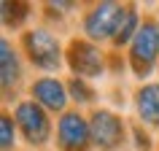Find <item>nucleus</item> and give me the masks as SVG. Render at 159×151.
Returning <instances> with one entry per match:
<instances>
[{
  "label": "nucleus",
  "instance_id": "f257e3e1",
  "mask_svg": "<svg viewBox=\"0 0 159 151\" xmlns=\"http://www.w3.org/2000/svg\"><path fill=\"white\" fill-rule=\"evenodd\" d=\"M159 57V25L154 19H146L132 38V49H129V62H132L138 76H148Z\"/></svg>",
  "mask_w": 159,
  "mask_h": 151
},
{
  "label": "nucleus",
  "instance_id": "f03ea898",
  "mask_svg": "<svg viewBox=\"0 0 159 151\" xmlns=\"http://www.w3.org/2000/svg\"><path fill=\"white\" fill-rule=\"evenodd\" d=\"M127 6H119V3H100L94 6L84 19V30L89 38L94 41H102V38H113L119 30V22L124 16Z\"/></svg>",
  "mask_w": 159,
  "mask_h": 151
},
{
  "label": "nucleus",
  "instance_id": "7ed1b4c3",
  "mask_svg": "<svg viewBox=\"0 0 159 151\" xmlns=\"http://www.w3.org/2000/svg\"><path fill=\"white\" fill-rule=\"evenodd\" d=\"M16 124L22 130V135L27 138V143L33 146H41V143L49 140L51 124L46 111L38 105V103H19L16 105Z\"/></svg>",
  "mask_w": 159,
  "mask_h": 151
},
{
  "label": "nucleus",
  "instance_id": "20e7f679",
  "mask_svg": "<svg viewBox=\"0 0 159 151\" xmlns=\"http://www.w3.org/2000/svg\"><path fill=\"white\" fill-rule=\"evenodd\" d=\"M25 49H27V54H30V59H33L38 67H43V70H54V67H59V62H62L57 38L51 33H46V30H33V33H27L25 35Z\"/></svg>",
  "mask_w": 159,
  "mask_h": 151
},
{
  "label": "nucleus",
  "instance_id": "39448f33",
  "mask_svg": "<svg viewBox=\"0 0 159 151\" xmlns=\"http://www.w3.org/2000/svg\"><path fill=\"white\" fill-rule=\"evenodd\" d=\"M89 130H92V143H97L100 149H116L124 140V124L111 111H97L89 121Z\"/></svg>",
  "mask_w": 159,
  "mask_h": 151
},
{
  "label": "nucleus",
  "instance_id": "423d86ee",
  "mask_svg": "<svg viewBox=\"0 0 159 151\" xmlns=\"http://www.w3.org/2000/svg\"><path fill=\"white\" fill-rule=\"evenodd\" d=\"M59 146L65 151H86L89 149V140H92V130L84 121V116L78 113H65L59 119Z\"/></svg>",
  "mask_w": 159,
  "mask_h": 151
},
{
  "label": "nucleus",
  "instance_id": "0eeeda50",
  "mask_svg": "<svg viewBox=\"0 0 159 151\" xmlns=\"http://www.w3.org/2000/svg\"><path fill=\"white\" fill-rule=\"evenodd\" d=\"M67 62L73 67L75 78H89V76H100L102 70V57L92 43L86 41H73L67 51Z\"/></svg>",
  "mask_w": 159,
  "mask_h": 151
},
{
  "label": "nucleus",
  "instance_id": "6e6552de",
  "mask_svg": "<svg viewBox=\"0 0 159 151\" xmlns=\"http://www.w3.org/2000/svg\"><path fill=\"white\" fill-rule=\"evenodd\" d=\"M33 97L41 108H49V111H62L67 103V92L57 78H38L33 84Z\"/></svg>",
  "mask_w": 159,
  "mask_h": 151
},
{
  "label": "nucleus",
  "instance_id": "1a4fd4ad",
  "mask_svg": "<svg viewBox=\"0 0 159 151\" xmlns=\"http://www.w3.org/2000/svg\"><path fill=\"white\" fill-rule=\"evenodd\" d=\"M135 105L146 124H159V84H146L135 94Z\"/></svg>",
  "mask_w": 159,
  "mask_h": 151
},
{
  "label": "nucleus",
  "instance_id": "9d476101",
  "mask_svg": "<svg viewBox=\"0 0 159 151\" xmlns=\"http://www.w3.org/2000/svg\"><path fill=\"white\" fill-rule=\"evenodd\" d=\"M19 76H22V67H19L16 51L11 49L8 41H3V89L6 92L19 81Z\"/></svg>",
  "mask_w": 159,
  "mask_h": 151
},
{
  "label": "nucleus",
  "instance_id": "9b49d317",
  "mask_svg": "<svg viewBox=\"0 0 159 151\" xmlns=\"http://www.w3.org/2000/svg\"><path fill=\"white\" fill-rule=\"evenodd\" d=\"M138 11L132 8V6H127L124 8V16H121V22H119V30H116V35H113V43H127V41H132L135 35H138Z\"/></svg>",
  "mask_w": 159,
  "mask_h": 151
},
{
  "label": "nucleus",
  "instance_id": "f8f14e48",
  "mask_svg": "<svg viewBox=\"0 0 159 151\" xmlns=\"http://www.w3.org/2000/svg\"><path fill=\"white\" fill-rule=\"evenodd\" d=\"M67 89H70V97H73V100H78V103H89V100L94 97V92L86 86L84 78H73V81L67 84Z\"/></svg>",
  "mask_w": 159,
  "mask_h": 151
},
{
  "label": "nucleus",
  "instance_id": "ddd939ff",
  "mask_svg": "<svg viewBox=\"0 0 159 151\" xmlns=\"http://www.w3.org/2000/svg\"><path fill=\"white\" fill-rule=\"evenodd\" d=\"M0 135H3V149L8 151L11 143H14V124H11V116H3V121H0Z\"/></svg>",
  "mask_w": 159,
  "mask_h": 151
}]
</instances>
